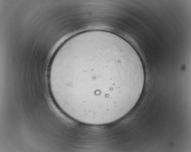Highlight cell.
Here are the masks:
<instances>
[{"mask_svg":"<svg viewBox=\"0 0 191 152\" xmlns=\"http://www.w3.org/2000/svg\"><path fill=\"white\" fill-rule=\"evenodd\" d=\"M144 71L137 52L109 31L92 30L74 36L57 50L48 80L58 107L77 122L91 125L114 122L138 100Z\"/></svg>","mask_w":191,"mask_h":152,"instance_id":"obj_1","label":"cell"}]
</instances>
